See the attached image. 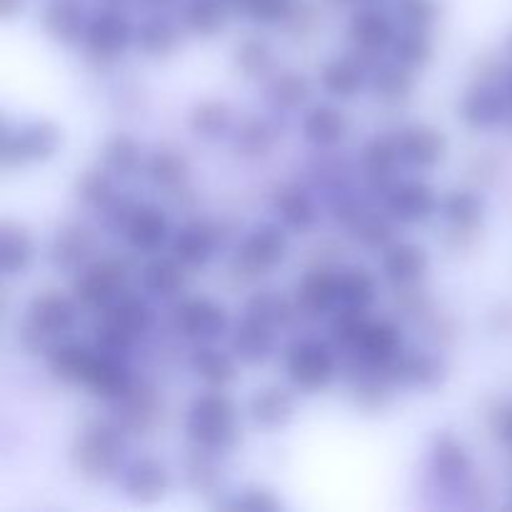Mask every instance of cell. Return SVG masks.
Returning a JSON list of instances; mask_svg holds the SVG:
<instances>
[{
  "label": "cell",
  "instance_id": "cell-1",
  "mask_svg": "<svg viewBox=\"0 0 512 512\" xmlns=\"http://www.w3.org/2000/svg\"><path fill=\"white\" fill-rule=\"evenodd\" d=\"M128 438L113 418L88 420L73 440L70 465L85 483L103 485L120 478L128 463Z\"/></svg>",
  "mask_w": 512,
  "mask_h": 512
},
{
  "label": "cell",
  "instance_id": "cell-2",
  "mask_svg": "<svg viewBox=\"0 0 512 512\" xmlns=\"http://www.w3.org/2000/svg\"><path fill=\"white\" fill-rule=\"evenodd\" d=\"M185 435L190 445L215 455H230L243 440L238 405L225 390H208L190 403L185 415Z\"/></svg>",
  "mask_w": 512,
  "mask_h": 512
},
{
  "label": "cell",
  "instance_id": "cell-3",
  "mask_svg": "<svg viewBox=\"0 0 512 512\" xmlns=\"http://www.w3.org/2000/svg\"><path fill=\"white\" fill-rule=\"evenodd\" d=\"M80 303L75 298L58 293V290H45L38 293L25 308L23 325H20V345L30 355H48L60 340L70 338L75 323H78Z\"/></svg>",
  "mask_w": 512,
  "mask_h": 512
},
{
  "label": "cell",
  "instance_id": "cell-4",
  "mask_svg": "<svg viewBox=\"0 0 512 512\" xmlns=\"http://www.w3.org/2000/svg\"><path fill=\"white\" fill-rule=\"evenodd\" d=\"M153 325L155 313L148 300L125 293L110 308L98 313V320L93 325V343L110 353L128 355L148 338Z\"/></svg>",
  "mask_w": 512,
  "mask_h": 512
},
{
  "label": "cell",
  "instance_id": "cell-5",
  "mask_svg": "<svg viewBox=\"0 0 512 512\" xmlns=\"http://www.w3.org/2000/svg\"><path fill=\"white\" fill-rule=\"evenodd\" d=\"M285 375L298 393H320L338 375V348L330 340L295 338L285 350Z\"/></svg>",
  "mask_w": 512,
  "mask_h": 512
},
{
  "label": "cell",
  "instance_id": "cell-6",
  "mask_svg": "<svg viewBox=\"0 0 512 512\" xmlns=\"http://www.w3.org/2000/svg\"><path fill=\"white\" fill-rule=\"evenodd\" d=\"M130 270L120 258H95L78 270L73 278V298L88 313H103L105 308L128 293Z\"/></svg>",
  "mask_w": 512,
  "mask_h": 512
},
{
  "label": "cell",
  "instance_id": "cell-7",
  "mask_svg": "<svg viewBox=\"0 0 512 512\" xmlns=\"http://www.w3.org/2000/svg\"><path fill=\"white\" fill-rule=\"evenodd\" d=\"M290 238L288 228L275 223H258L243 235L233 255V270L245 278L268 275L288 258Z\"/></svg>",
  "mask_w": 512,
  "mask_h": 512
},
{
  "label": "cell",
  "instance_id": "cell-8",
  "mask_svg": "<svg viewBox=\"0 0 512 512\" xmlns=\"http://www.w3.org/2000/svg\"><path fill=\"white\" fill-rule=\"evenodd\" d=\"M58 125L50 120H30L20 125H3V155L5 168H23L30 163H45L60 148Z\"/></svg>",
  "mask_w": 512,
  "mask_h": 512
},
{
  "label": "cell",
  "instance_id": "cell-9",
  "mask_svg": "<svg viewBox=\"0 0 512 512\" xmlns=\"http://www.w3.org/2000/svg\"><path fill=\"white\" fill-rule=\"evenodd\" d=\"M403 330L398 323L388 318H373L358 333L348 350V370H388L390 363L403 353Z\"/></svg>",
  "mask_w": 512,
  "mask_h": 512
},
{
  "label": "cell",
  "instance_id": "cell-10",
  "mask_svg": "<svg viewBox=\"0 0 512 512\" xmlns=\"http://www.w3.org/2000/svg\"><path fill=\"white\" fill-rule=\"evenodd\" d=\"M83 45L98 63H115L128 53L130 45H135V25L123 10L105 5L103 10L90 15Z\"/></svg>",
  "mask_w": 512,
  "mask_h": 512
},
{
  "label": "cell",
  "instance_id": "cell-11",
  "mask_svg": "<svg viewBox=\"0 0 512 512\" xmlns=\"http://www.w3.org/2000/svg\"><path fill=\"white\" fill-rule=\"evenodd\" d=\"M400 28L398 20L383 8H360L358 13L350 18L348 38L353 45V53L363 60L368 68H373L378 60H383L385 50L393 48L395 38H398Z\"/></svg>",
  "mask_w": 512,
  "mask_h": 512
},
{
  "label": "cell",
  "instance_id": "cell-12",
  "mask_svg": "<svg viewBox=\"0 0 512 512\" xmlns=\"http://www.w3.org/2000/svg\"><path fill=\"white\" fill-rule=\"evenodd\" d=\"M473 470V455L465 448L463 440L450 433L435 438L433 448H430V478L438 485V490L463 498L473 485Z\"/></svg>",
  "mask_w": 512,
  "mask_h": 512
},
{
  "label": "cell",
  "instance_id": "cell-13",
  "mask_svg": "<svg viewBox=\"0 0 512 512\" xmlns=\"http://www.w3.org/2000/svg\"><path fill=\"white\" fill-rule=\"evenodd\" d=\"M173 330L188 343H218L230 330L228 310L210 298H188L173 310Z\"/></svg>",
  "mask_w": 512,
  "mask_h": 512
},
{
  "label": "cell",
  "instance_id": "cell-14",
  "mask_svg": "<svg viewBox=\"0 0 512 512\" xmlns=\"http://www.w3.org/2000/svg\"><path fill=\"white\" fill-rule=\"evenodd\" d=\"M113 415L110 418L130 435V438H143L150 435L160 425L163 418V398L158 390L145 380H133L128 390L113 400Z\"/></svg>",
  "mask_w": 512,
  "mask_h": 512
},
{
  "label": "cell",
  "instance_id": "cell-15",
  "mask_svg": "<svg viewBox=\"0 0 512 512\" xmlns=\"http://www.w3.org/2000/svg\"><path fill=\"white\" fill-rule=\"evenodd\" d=\"M440 218L448 225V245L453 250L470 248L485 218V198L470 188H455L440 198Z\"/></svg>",
  "mask_w": 512,
  "mask_h": 512
},
{
  "label": "cell",
  "instance_id": "cell-16",
  "mask_svg": "<svg viewBox=\"0 0 512 512\" xmlns=\"http://www.w3.org/2000/svg\"><path fill=\"white\" fill-rule=\"evenodd\" d=\"M133 380L135 375L125 355L110 353V350H103L100 345L93 343V350H90L88 363H85L83 373H80L78 385L90 390L95 398L113 403L133 385Z\"/></svg>",
  "mask_w": 512,
  "mask_h": 512
},
{
  "label": "cell",
  "instance_id": "cell-17",
  "mask_svg": "<svg viewBox=\"0 0 512 512\" xmlns=\"http://www.w3.org/2000/svg\"><path fill=\"white\" fill-rule=\"evenodd\" d=\"M393 135L395 143H398L403 168L415 170V173H428V170H435L448 158V138L435 125L410 123L395 130Z\"/></svg>",
  "mask_w": 512,
  "mask_h": 512
},
{
  "label": "cell",
  "instance_id": "cell-18",
  "mask_svg": "<svg viewBox=\"0 0 512 512\" xmlns=\"http://www.w3.org/2000/svg\"><path fill=\"white\" fill-rule=\"evenodd\" d=\"M358 168L363 173L368 193L375 198H385L400 180V168H403L395 135H375L373 140H368L360 153Z\"/></svg>",
  "mask_w": 512,
  "mask_h": 512
},
{
  "label": "cell",
  "instance_id": "cell-19",
  "mask_svg": "<svg viewBox=\"0 0 512 512\" xmlns=\"http://www.w3.org/2000/svg\"><path fill=\"white\" fill-rule=\"evenodd\" d=\"M383 208L395 223L400 225H420L428 223L433 215H438L440 198L425 180L405 178L393 185L383 198Z\"/></svg>",
  "mask_w": 512,
  "mask_h": 512
},
{
  "label": "cell",
  "instance_id": "cell-20",
  "mask_svg": "<svg viewBox=\"0 0 512 512\" xmlns=\"http://www.w3.org/2000/svg\"><path fill=\"white\" fill-rule=\"evenodd\" d=\"M293 300L300 310V318L320 320L325 315H333V310L340 305V270L325 268V265L308 270L295 283Z\"/></svg>",
  "mask_w": 512,
  "mask_h": 512
},
{
  "label": "cell",
  "instance_id": "cell-21",
  "mask_svg": "<svg viewBox=\"0 0 512 512\" xmlns=\"http://www.w3.org/2000/svg\"><path fill=\"white\" fill-rule=\"evenodd\" d=\"M123 238L133 253L153 258L173 240L168 213L155 203H138L133 215H130L128 225H125Z\"/></svg>",
  "mask_w": 512,
  "mask_h": 512
},
{
  "label": "cell",
  "instance_id": "cell-22",
  "mask_svg": "<svg viewBox=\"0 0 512 512\" xmlns=\"http://www.w3.org/2000/svg\"><path fill=\"white\" fill-rule=\"evenodd\" d=\"M120 485H123L125 498L138 505H155L168 495L173 478L165 463L150 455H140L125 463L120 473Z\"/></svg>",
  "mask_w": 512,
  "mask_h": 512
},
{
  "label": "cell",
  "instance_id": "cell-23",
  "mask_svg": "<svg viewBox=\"0 0 512 512\" xmlns=\"http://www.w3.org/2000/svg\"><path fill=\"white\" fill-rule=\"evenodd\" d=\"M98 235L85 223H65L48 243V263L63 273H78L95 260Z\"/></svg>",
  "mask_w": 512,
  "mask_h": 512
},
{
  "label": "cell",
  "instance_id": "cell-24",
  "mask_svg": "<svg viewBox=\"0 0 512 512\" xmlns=\"http://www.w3.org/2000/svg\"><path fill=\"white\" fill-rule=\"evenodd\" d=\"M458 115L470 130H490L510 118L508 93L498 88V83H478L470 85L458 103Z\"/></svg>",
  "mask_w": 512,
  "mask_h": 512
},
{
  "label": "cell",
  "instance_id": "cell-25",
  "mask_svg": "<svg viewBox=\"0 0 512 512\" xmlns=\"http://www.w3.org/2000/svg\"><path fill=\"white\" fill-rule=\"evenodd\" d=\"M388 375L398 388L435 390L448 378V365L435 350H405L390 363Z\"/></svg>",
  "mask_w": 512,
  "mask_h": 512
},
{
  "label": "cell",
  "instance_id": "cell-26",
  "mask_svg": "<svg viewBox=\"0 0 512 512\" xmlns=\"http://www.w3.org/2000/svg\"><path fill=\"white\" fill-rule=\"evenodd\" d=\"M220 245H223V233L218 225L208 220H193L173 235L170 255L188 270H200L218 255Z\"/></svg>",
  "mask_w": 512,
  "mask_h": 512
},
{
  "label": "cell",
  "instance_id": "cell-27",
  "mask_svg": "<svg viewBox=\"0 0 512 512\" xmlns=\"http://www.w3.org/2000/svg\"><path fill=\"white\" fill-rule=\"evenodd\" d=\"M428 268L430 255L418 243H408V240L395 243L393 240L388 248L380 250V273L395 290L420 285L425 275H428Z\"/></svg>",
  "mask_w": 512,
  "mask_h": 512
},
{
  "label": "cell",
  "instance_id": "cell-28",
  "mask_svg": "<svg viewBox=\"0 0 512 512\" xmlns=\"http://www.w3.org/2000/svg\"><path fill=\"white\" fill-rule=\"evenodd\" d=\"M278 345V328L255 315L243 313L230 333V353L243 365H263Z\"/></svg>",
  "mask_w": 512,
  "mask_h": 512
},
{
  "label": "cell",
  "instance_id": "cell-29",
  "mask_svg": "<svg viewBox=\"0 0 512 512\" xmlns=\"http://www.w3.org/2000/svg\"><path fill=\"white\" fill-rule=\"evenodd\" d=\"M370 68L355 53L328 60L320 68V88L335 100H353L368 88Z\"/></svg>",
  "mask_w": 512,
  "mask_h": 512
},
{
  "label": "cell",
  "instance_id": "cell-30",
  "mask_svg": "<svg viewBox=\"0 0 512 512\" xmlns=\"http://www.w3.org/2000/svg\"><path fill=\"white\" fill-rule=\"evenodd\" d=\"M273 213L280 225L293 233H308L318 223V203H315L310 188L300 183H288L275 190Z\"/></svg>",
  "mask_w": 512,
  "mask_h": 512
},
{
  "label": "cell",
  "instance_id": "cell-31",
  "mask_svg": "<svg viewBox=\"0 0 512 512\" xmlns=\"http://www.w3.org/2000/svg\"><path fill=\"white\" fill-rule=\"evenodd\" d=\"M348 130H350L348 115H345L340 108H335V105H328V103H320V105H313V108H308V113H305L303 120H300V133H303V138L318 150L338 148V145L345 140V135H348Z\"/></svg>",
  "mask_w": 512,
  "mask_h": 512
},
{
  "label": "cell",
  "instance_id": "cell-32",
  "mask_svg": "<svg viewBox=\"0 0 512 512\" xmlns=\"http://www.w3.org/2000/svg\"><path fill=\"white\" fill-rule=\"evenodd\" d=\"M88 20L80 0H50L40 13V28L55 43L75 45L83 40Z\"/></svg>",
  "mask_w": 512,
  "mask_h": 512
},
{
  "label": "cell",
  "instance_id": "cell-33",
  "mask_svg": "<svg viewBox=\"0 0 512 512\" xmlns=\"http://www.w3.org/2000/svg\"><path fill=\"white\" fill-rule=\"evenodd\" d=\"M180 40H183L180 25L175 20H170L165 13H153L143 23L135 25V48H138V53L143 58H170V55L178 53Z\"/></svg>",
  "mask_w": 512,
  "mask_h": 512
},
{
  "label": "cell",
  "instance_id": "cell-34",
  "mask_svg": "<svg viewBox=\"0 0 512 512\" xmlns=\"http://www.w3.org/2000/svg\"><path fill=\"white\" fill-rule=\"evenodd\" d=\"M238 363L240 360L233 353H225V350L215 348V343L195 345L188 360L193 375L208 390H225L230 383H235V378H238Z\"/></svg>",
  "mask_w": 512,
  "mask_h": 512
},
{
  "label": "cell",
  "instance_id": "cell-35",
  "mask_svg": "<svg viewBox=\"0 0 512 512\" xmlns=\"http://www.w3.org/2000/svg\"><path fill=\"white\" fill-rule=\"evenodd\" d=\"M415 73H418V70L398 63L395 58H383L370 68L368 88L373 90V95L380 103L400 105L413 95Z\"/></svg>",
  "mask_w": 512,
  "mask_h": 512
},
{
  "label": "cell",
  "instance_id": "cell-36",
  "mask_svg": "<svg viewBox=\"0 0 512 512\" xmlns=\"http://www.w3.org/2000/svg\"><path fill=\"white\" fill-rule=\"evenodd\" d=\"M283 138V128L270 118H245L235 125L230 135V148L235 155L248 160L268 158L275 150L278 140Z\"/></svg>",
  "mask_w": 512,
  "mask_h": 512
},
{
  "label": "cell",
  "instance_id": "cell-37",
  "mask_svg": "<svg viewBox=\"0 0 512 512\" xmlns=\"http://www.w3.org/2000/svg\"><path fill=\"white\" fill-rule=\"evenodd\" d=\"M143 175L153 188L180 193L190 180V163L180 150L158 148L143 160Z\"/></svg>",
  "mask_w": 512,
  "mask_h": 512
},
{
  "label": "cell",
  "instance_id": "cell-38",
  "mask_svg": "<svg viewBox=\"0 0 512 512\" xmlns=\"http://www.w3.org/2000/svg\"><path fill=\"white\" fill-rule=\"evenodd\" d=\"M313 98V85L298 70H280L265 85V103L273 113H298Z\"/></svg>",
  "mask_w": 512,
  "mask_h": 512
},
{
  "label": "cell",
  "instance_id": "cell-39",
  "mask_svg": "<svg viewBox=\"0 0 512 512\" xmlns=\"http://www.w3.org/2000/svg\"><path fill=\"white\" fill-rule=\"evenodd\" d=\"M248 415L258 428L278 430L293 420L295 415V393L280 385L258 390L248 403Z\"/></svg>",
  "mask_w": 512,
  "mask_h": 512
},
{
  "label": "cell",
  "instance_id": "cell-40",
  "mask_svg": "<svg viewBox=\"0 0 512 512\" xmlns=\"http://www.w3.org/2000/svg\"><path fill=\"white\" fill-rule=\"evenodd\" d=\"M185 275H188V268L183 263H178L173 255H165V258L153 255L143 265V270H140V288L150 298L170 300L183 293Z\"/></svg>",
  "mask_w": 512,
  "mask_h": 512
},
{
  "label": "cell",
  "instance_id": "cell-41",
  "mask_svg": "<svg viewBox=\"0 0 512 512\" xmlns=\"http://www.w3.org/2000/svg\"><path fill=\"white\" fill-rule=\"evenodd\" d=\"M35 260V240L25 225L3 220L0 225V270L5 278L23 275Z\"/></svg>",
  "mask_w": 512,
  "mask_h": 512
},
{
  "label": "cell",
  "instance_id": "cell-42",
  "mask_svg": "<svg viewBox=\"0 0 512 512\" xmlns=\"http://www.w3.org/2000/svg\"><path fill=\"white\" fill-rule=\"evenodd\" d=\"M188 128L203 143H218L235 130L233 108L223 100H200L188 115Z\"/></svg>",
  "mask_w": 512,
  "mask_h": 512
},
{
  "label": "cell",
  "instance_id": "cell-43",
  "mask_svg": "<svg viewBox=\"0 0 512 512\" xmlns=\"http://www.w3.org/2000/svg\"><path fill=\"white\" fill-rule=\"evenodd\" d=\"M220 455L208 453V450L193 448L188 453L183 463V478L185 485L193 490L200 498H215V495L223 493L225 475L223 468L218 463Z\"/></svg>",
  "mask_w": 512,
  "mask_h": 512
},
{
  "label": "cell",
  "instance_id": "cell-44",
  "mask_svg": "<svg viewBox=\"0 0 512 512\" xmlns=\"http://www.w3.org/2000/svg\"><path fill=\"white\" fill-rule=\"evenodd\" d=\"M233 15L228 0H188L180 13V25L198 38H215L223 33Z\"/></svg>",
  "mask_w": 512,
  "mask_h": 512
},
{
  "label": "cell",
  "instance_id": "cell-45",
  "mask_svg": "<svg viewBox=\"0 0 512 512\" xmlns=\"http://www.w3.org/2000/svg\"><path fill=\"white\" fill-rule=\"evenodd\" d=\"M233 63L245 80H270L275 73L273 45L260 35H248L235 45Z\"/></svg>",
  "mask_w": 512,
  "mask_h": 512
},
{
  "label": "cell",
  "instance_id": "cell-46",
  "mask_svg": "<svg viewBox=\"0 0 512 512\" xmlns=\"http://www.w3.org/2000/svg\"><path fill=\"white\" fill-rule=\"evenodd\" d=\"M115 180L118 178H113L103 165H98V168H88L85 173H80L78 180H75V198H78L85 208L103 215L105 210L120 198Z\"/></svg>",
  "mask_w": 512,
  "mask_h": 512
},
{
  "label": "cell",
  "instance_id": "cell-47",
  "mask_svg": "<svg viewBox=\"0 0 512 512\" xmlns=\"http://www.w3.org/2000/svg\"><path fill=\"white\" fill-rule=\"evenodd\" d=\"M100 165H103L113 178L130 180L133 175H138V170H143L140 145L125 133L113 135V138L105 140L103 153H100Z\"/></svg>",
  "mask_w": 512,
  "mask_h": 512
},
{
  "label": "cell",
  "instance_id": "cell-48",
  "mask_svg": "<svg viewBox=\"0 0 512 512\" xmlns=\"http://www.w3.org/2000/svg\"><path fill=\"white\" fill-rule=\"evenodd\" d=\"M350 235L358 240L363 248L383 250L395 238V220L388 213H380L373 205H365L358 218L348 225Z\"/></svg>",
  "mask_w": 512,
  "mask_h": 512
},
{
  "label": "cell",
  "instance_id": "cell-49",
  "mask_svg": "<svg viewBox=\"0 0 512 512\" xmlns=\"http://www.w3.org/2000/svg\"><path fill=\"white\" fill-rule=\"evenodd\" d=\"M90 350H93V345L78 343V340H70V338L55 343L53 348L48 350V355H45L53 378L63 380V383L78 385L80 373H83L85 363H88Z\"/></svg>",
  "mask_w": 512,
  "mask_h": 512
},
{
  "label": "cell",
  "instance_id": "cell-50",
  "mask_svg": "<svg viewBox=\"0 0 512 512\" xmlns=\"http://www.w3.org/2000/svg\"><path fill=\"white\" fill-rule=\"evenodd\" d=\"M375 300H378V278L368 268L353 265L340 270V305L370 310Z\"/></svg>",
  "mask_w": 512,
  "mask_h": 512
},
{
  "label": "cell",
  "instance_id": "cell-51",
  "mask_svg": "<svg viewBox=\"0 0 512 512\" xmlns=\"http://www.w3.org/2000/svg\"><path fill=\"white\" fill-rule=\"evenodd\" d=\"M390 58L408 65L413 70H423L435 58V43L430 38V30L403 28L390 48Z\"/></svg>",
  "mask_w": 512,
  "mask_h": 512
},
{
  "label": "cell",
  "instance_id": "cell-52",
  "mask_svg": "<svg viewBox=\"0 0 512 512\" xmlns=\"http://www.w3.org/2000/svg\"><path fill=\"white\" fill-rule=\"evenodd\" d=\"M233 15H243L255 25H280L288 23L293 10L298 8L295 0H228Z\"/></svg>",
  "mask_w": 512,
  "mask_h": 512
},
{
  "label": "cell",
  "instance_id": "cell-53",
  "mask_svg": "<svg viewBox=\"0 0 512 512\" xmlns=\"http://www.w3.org/2000/svg\"><path fill=\"white\" fill-rule=\"evenodd\" d=\"M395 10H398V20L403 23V28L413 30H430L440 15L435 0H398Z\"/></svg>",
  "mask_w": 512,
  "mask_h": 512
},
{
  "label": "cell",
  "instance_id": "cell-54",
  "mask_svg": "<svg viewBox=\"0 0 512 512\" xmlns=\"http://www.w3.org/2000/svg\"><path fill=\"white\" fill-rule=\"evenodd\" d=\"M218 508L230 510H250V512H278L283 503L265 488H245L233 500H220Z\"/></svg>",
  "mask_w": 512,
  "mask_h": 512
},
{
  "label": "cell",
  "instance_id": "cell-55",
  "mask_svg": "<svg viewBox=\"0 0 512 512\" xmlns=\"http://www.w3.org/2000/svg\"><path fill=\"white\" fill-rule=\"evenodd\" d=\"M493 430L498 438H503L505 443L512 445V408H503L495 413L493 418Z\"/></svg>",
  "mask_w": 512,
  "mask_h": 512
},
{
  "label": "cell",
  "instance_id": "cell-56",
  "mask_svg": "<svg viewBox=\"0 0 512 512\" xmlns=\"http://www.w3.org/2000/svg\"><path fill=\"white\" fill-rule=\"evenodd\" d=\"M490 328L495 333H512V305H500L490 313Z\"/></svg>",
  "mask_w": 512,
  "mask_h": 512
},
{
  "label": "cell",
  "instance_id": "cell-57",
  "mask_svg": "<svg viewBox=\"0 0 512 512\" xmlns=\"http://www.w3.org/2000/svg\"><path fill=\"white\" fill-rule=\"evenodd\" d=\"M138 3L143 5V8H148L150 13H165V10L173 8L178 0H138Z\"/></svg>",
  "mask_w": 512,
  "mask_h": 512
},
{
  "label": "cell",
  "instance_id": "cell-58",
  "mask_svg": "<svg viewBox=\"0 0 512 512\" xmlns=\"http://www.w3.org/2000/svg\"><path fill=\"white\" fill-rule=\"evenodd\" d=\"M0 10H3V18H15L23 10V0H0Z\"/></svg>",
  "mask_w": 512,
  "mask_h": 512
},
{
  "label": "cell",
  "instance_id": "cell-59",
  "mask_svg": "<svg viewBox=\"0 0 512 512\" xmlns=\"http://www.w3.org/2000/svg\"><path fill=\"white\" fill-rule=\"evenodd\" d=\"M505 93H508V103H510V118H512V68L508 70V88H505Z\"/></svg>",
  "mask_w": 512,
  "mask_h": 512
},
{
  "label": "cell",
  "instance_id": "cell-60",
  "mask_svg": "<svg viewBox=\"0 0 512 512\" xmlns=\"http://www.w3.org/2000/svg\"><path fill=\"white\" fill-rule=\"evenodd\" d=\"M103 3L108 5V8H120V5H125L128 0H103Z\"/></svg>",
  "mask_w": 512,
  "mask_h": 512
},
{
  "label": "cell",
  "instance_id": "cell-61",
  "mask_svg": "<svg viewBox=\"0 0 512 512\" xmlns=\"http://www.w3.org/2000/svg\"><path fill=\"white\" fill-rule=\"evenodd\" d=\"M508 53L512 55V33H510V38H508Z\"/></svg>",
  "mask_w": 512,
  "mask_h": 512
},
{
  "label": "cell",
  "instance_id": "cell-62",
  "mask_svg": "<svg viewBox=\"0 0 512 512\" xmlns=\"http://www.w3.org/2000/svg\"><path fill=\"white\" fill-rule=\"evenodd\" d=\"M360 3H373V0H360Z\"/></svg>",
  "mask_w": 512,
  "mask_h": 512
}]
</instances>
